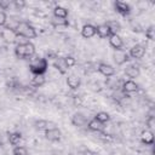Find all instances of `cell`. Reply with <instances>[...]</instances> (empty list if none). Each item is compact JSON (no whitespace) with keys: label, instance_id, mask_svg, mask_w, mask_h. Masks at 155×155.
Returning a JSON list of instances; mask_svg holds the SVG:
<instances>
[{"label":"cell","instance_id":"28","mask_svg":"<svg viewBox=\"0 0 155 155\" xmlns=\"http://www.w3.org/2000/svg\"><path fill=\"white\" fill-rule=\"evenodd\" d=\"M12 155H29V153H28V149H27L25 147H19V145H17V147L13 148Z\"/></svg>","mask_w":155,"mask_h":155},{"label":"cell","instance_id":"26","mask_svg":"<svg viewBox=\"0 0 155 155\" xmlns=\"http://www.w3.org/2000/svg\"><path fill=\"white\" fill-rule=\"evenodd\" d=\"M94 119L98 120V121L102 122V124H105V122H108V121L110 120V115H109L107 111H99V113L96 114Z\"/></svg>","mask_w":155,"mask_h":155},{"label":"cell","instance_id":"31","mask_svg":"<svg viewBox=\"0 0 155 155\" xmlns=\"http://www.w3.org/2000/svg\"><path fill=\"white\" fill-rule=\"evenodd\" d=\"M12 5L16 7V10H22L23 7H25V1L24 0H13Z\"/></svg>","mask_w":155,"mask_h":155},{"label":"cell","instance_id":"1","mask_svg":"<svg viewBox=\"0 0 155 155\" xmlns=\"http://www.w3.org/2000/svg\"><path fill=\"white\" fill-rule=\"evenodd\" d=\"M47 68H48V62L46 58H41V57L31 58L29 63V70L33 73V75H44L47 71Z\"/></svg>","mask_w":155,"mask_h":155},{"label":"cell","instance_id":"9","mask_svg":"<svg viewBox=\"0 0 155 155\" xmlns=\"http://www.w3.org/2000/svg\"><path fill=\"white\" fill-rule=\"evenodd\" d=\"M109 45L114 48V50H121L124 46V41L122 38L119 34H111L109 36Z\"/></svg>","mask_w":155,"mask_h":155},{"label":"cell","instance_id":"10","mask_svg":"<svg viewBox=\"0 0 155 155\" xmlns=\"http://www.w3.org/2000/svg\"><path fill=\"white\" fill-rule=\"evenodd\" d=\"M0 35H1V38H2L6 42H15L16 36H17V33H16V30L5 28V29H1V30H0Z\"/></svg>","mask_w":155,"mask_h":155},{"label":"cell","instance_id":"35","mask_svg":"<svg viewBox=\"0 0 155 155\" xmlns=\"http://www.w3.org/2000/svg\"><path fill=\"white\" fill-rule=\"evenodd\" d=\"M74 103H75L76 105H81V104H82V99H81V97H79V96H74Z\"/></svg>","mask_w":155,"mask_h":155},{"label":"cell","instance_id":"5","mask_svg":"<svg viewBox=\"0 0 155 155\" xmlns=\"http://www.w3.org/2000/svg\"><path fill=\"white\" fill-rule=\"evenodd\" d=\"M61 136H62L61 130H58L56 127L45 130V138L50 142H58L61 139Z\"/></svg>","mask_w":155,"mask_h":155},{"label":"cell","instance_id":"17","mask_svg":"<svg viewBox=\"0 0 155 155\" xmlns=\"http://www.w3.org/2000/svg\"><path fill=\"white\" fill-rule=\"evenodd\" d=\"M96 34H97L101 39L109 38V36L111 35L110 31H109V28L105 25V23H103V24H98V25L96 27Z\"/></svg>","mask_w":155,"mask_h":155},{"label":"cell","instance_id":"25","mask_svg":"<svg viewBox=\"0 0 155 155\" xmlns=\"http://www.w3.org/2000/svg\"><path fill=\"white\" fill-rule=\"evenodd\" d=\"M35 54V46L33 42L30 41H27L25 42V57L27 58H30Z\"/></svg>","mask_w":155,"mask_h":155},{"label":"cell","instance_id":"15","mask_svg":"<svg viewBox=\"0 0 155 155\" xmlns=\"http://www.w3.org/2000/svg\"><path fill=\"white\" fill-rule=\"evenodd\" d=\"M104 124L99 122L98 120L96 119H92L87 122V128L91 130V131H94V132H103L104 131Z\"/></svg>","mask_w":155,"mask_h":155},{"label":"cell","instance_id":"14","mask_svg":"<svg viewBox=\"0 0 155 155\" xmlns=\"http://www.w3.org/2000/svg\"><path fill=\"white\" fill-rule=\"evenodd\" d=\"M140 140L145 145H153L154 144V133L150 130H145L140 133Z\"/></svg>","mask_w":155,"mask_h":155},{"label":"cell","instance_id":"21","mask_svg":"<svg viewBox=\"0 0 155 155\" xmlns=\"http://www.w3.org/2000/svg\"><path fill=\"white\" fill-rule=\"evenodd\" d=\"M15 54L18 59H25V44H21V45H16L15 47Z\"/></svg>","mask_w":155,"mask_h":155},{"label":"cell","instance_id":"27","mask_svg":"<svg viewBox=\"0 0 155 155\" xmlns=\"http://www.w3.org/2000/svg\"><path fill=\"white\" fill-rule=\"evenodd\" d=\"M47 126H48V122L46 120H36L34 122V127L35 130L38 131H42V130H47Z\"/></svg>","mask_w":155,"mask_h":155},{"label":"cell","instance_id":"30","mask_svg":"<svg viewBox=\"0 0 155 155\" xmlns=\"http://www.w3.org/2000/svg\"><path fill=\"white\" fill-rule=\"evenodd\" d=\"M145 36L149 40H154V38H155V29H154L153 25H150L148 29H145Z\"/></svg>","mask_w":155,"mask_h":155},{"label":"cell","instance_id":"20","mask_svg":"<svg viewBox=\"0 0 155 155\" xmlns=\"http://www.w3.org/2000/svg\"><path fill=\"white\" fill-rule=\"evenodd\" d=\"M51 24L53 25V27H67L68 24H69V21L67 19V18H61V17H52L51 18Z\"/></svg>","mask_w":155,"mask_h":155},{"label":"cell","instance_id":"34","mask_svg":"<svg viewBox=\"0 0 155 155\" xmlns=\"http://www.w3.org/2000/svg\"><path fill=\"white\" fill-rule=\"evenodd\" d=\"M46 59H56L57 58V54L54 53V52H52V51H48L47 53H46Z\"/></svg>","mask_w":155,"mask_h":155},{"label":"cell","instance_id":"3","mask_svg":"<svg viewBox=\"0 0 155 155\" xmlns=\"http://www.w3.org/2000/svg\"><path fill=\"white\" fill-rule=\"evenodd\" d=\"M113 59L115 62L116 65H122L125 64L126 62L130 61V56L126 51H124L122 48L121 50H114V53H113Z\"/></svg>","mask_w":155,"mask_h":155},{"label":"cell","instance_id":"22","mask_svg":"<svg viewBox=\"0 0 155 155\" xmlns=\"http://www.w3.org/2000/svg\"><path fill=\"white\" fill-rule=\"evenodd\" d=\"M68 10L62 6H56L53 8V16L54 17H61V18H68Z\"/></svg>","mask_w":155,"mask_h":155},{"label":"cell","instance_id":"11","mask_svg":"<svg viewBox=\"0 0 155 155\" xmlns=\"http://www.w3.org/2000/svg\"><path fill=\"white\" fill-rule=\"evenodd\" d=\"M67 85H68V87L71 88V90H78V88L80 87V85H81V80H80V78H79L78 75L70 74V75H68V78H67Z\"/></svg>","mask_w":155,"mask_h":155},{"label":"cell","instance_id":"24","mask_svg":"<svg viewBox=\"0 0 155 155\" xmlns=\"http://www.w3.org/2000/svg\"><path fill=\"white\" fill-rule=\"evenodd\" d=\"M45 84V76L44 75H33L31 78V85L35 87H40Z\"/></svg>","mask_w":155,"mask_h":155},{"label":"cell","instance_id":"36","mask_svg":"<svg viewBox=\"0 0 155 155\" xmlns=\"http://www.w3.org/2000/svg\"><path fill=\"white\" fill-rule=\"evenodd\" d=\"M82 155H96L93 151H91V150H88V149H86V150H84V153H82Z\"/></svg>","mask_w":155,"mask_h":155},{"label":"cell","instance_id":"37","mask_svg":"<svg viewBox=\"0 0 155 155\" xmlns=\"http://www.w3.org/2000/svg\"><path fill=\"white\" fill-rule=\"evenodd\" d=\"M2 145V139H1V137H0V147Z\"/></svg>","mask_w":155,"mask_h":155},{"label":"cell","instance_id":"12","mask_svg":"<svg viewBox=\"0 0 155 155\" xmlns=\"http://www.w3.org/2000/svg\"><path fill=\"white\" fill-rule=\"evenodd\" d=\"M71 124L76 127H82L84 125H87V120H86V116L81 113H75L73 116H71Z\"/></svg>","mask_w":155,"mask_h":155},{"label":"cell","instance_id":"2","mask_svg":"<svg viewBox=\"0 0 155 155\" xmlns=\"http://www.w3.org/2000/svg\"><path fill=\"white\" fill-rule=\"evenodd\" d=\"M15 30H16L17 35H21V36L25 38L27 40H29V39H35V38L38 36L35 28H34L31 24H29L28 22H19V23L17 24V27H16Z\"/></svg>","mask_w":155,"mask_h":155},{"label":"cell","instance_id":"29","mask_svg":"<svg viewBox=\"0 0 155 155\" xmlns=\"http://www.w3.org/2000/svg\"><path fill=\"white\" fill-rule=\"evenodd\" d=\"M64 63H65L67 68L69 69V68H71L76 64V59L73 56H67V57H64Z\"/></svg>","mask_w":155,"mask_h":155},{"label":"cell","instance_id":"19","mask_svg":"<svg viewBox=\"0 0 155 155\" xmlns=\"http://www.w3.org/2000/svg\"><path fill=\"white\" fill-rule=\"evenodd\" d=\"M53 67H54L61 74H65L67 70H68V68H67V65H65V63H64V58H61V57H57V58L54 59Z\"/></svg>","mask_w":155,"mask_h":155},{"label":"cell","instance_id":"4","mask_svg":"<svg viewBox=\"0 0 155 155\" xmlns=\"http://www.w3.org/2000/svg\"><path fill=\"white\" fill-rule=\"evenodd\" d=\"M144 54H145V47L139 45V44L132 46L130 48V52H128V56L134 58V59H140V58L144 57Z\"/></svg>","mask_w":155,"mask_h":155},{"label":"cell","instance_id":"13","mask_svg":"<svg viewBox=\"0 0 155 155\" xmlns=\"http://www.w3.org/2000/svg\"><path fill=\"white\" fill-rule=\"evenodd\" d=\"M96 35V27L92 25V24H85L82 28H81V36L85 38V39H90L92 36Z\"/></svg>","mask_w":155,"mask_h":155},{"label":"cell","instance_id":"7","mask_svg":"<svg viewBox=\"0 0 155 155\" xmlns=\"http://www.w3.org/2000/svg\"><path fill=\"white\" fill-rule=\"evenodd\" d=\"M114 7H115V11L122 16H127L130 15L131 12V6L127 4V2H124V1H115L114 2Z\"/></svg>","mask_w":155,"mask_h":155},{"label":"cell","instance_id":"23","mask_svg":"<svg viewBox=\"0 0 155 155\" xmlns=\"http://www.w3.org/2000/svg\"><path fill=\"white\" fill-rule=\"evenodd\" d=\"M22 140V134L19 132H12L8 133V142L11 145H17Z\"/></svg>","mask_w":155,"mask_h":155},{"label":"cell","instance_id":"18","mask_svg":"<svg viewBox=\"0 0 155 155\" xmlns=\"http://www.w3.org/2000/svg\"><path fill=\"white\" fill-rule=\"evenodd\" d=\"M105 25L109 28L110 34H117V33L121 30V24H120L117 21H114V19L107 21V22H105Z\"/></svg>","mask_w":155,"mask_h":155},{"label":"cell","instance_id":"16","mask_svg":"<svg viewBox=\"0 0 155 155\" xmlns=\"http://www.w3.org/2000/svg\"><path fill=\"white\" fill-rule=\"evenodd\" d=\"M125 75H126L127 78H130L131 80H133V79H136V78H138V76L140 75V70H139V68L136 67V65H128V67H126V69H125Z\"/></svg>","mask_w":155,"mask_h":155},{"label":"cell","instance_id":"33","mask_svg":"<svg viewBox=\"0 0 155 155\" xmlns=\"http://www.w3.org/2000/svg\"><path fill=\"white\" fill-rule=\"evenodd\" d=\"M7 22V16L4 11H0V27H5Z\"/></svg>","mask_w":155,"mask_h":155},{"label":"cell","instance_id":"8","mask_svg":"<svg viewBox=\"0 0 155 155\" xmlns=\"http://www.w3.org/2000/svg\"><path fill=\"white\" fill-rule=\"evenodd\" d=\"M97 70L102 75H104L107 78H110V76L115 75V68L113 65H110V64H107V63H99Z\"/></svg>","mask_w":155,"mask_h":155},{"label":"cell","instance_id":"6","mask_svg":"<svg viewBox=\"0 0 155 155\" xmlns=\"http://www.w3.org/2000/svg\"><path fill=\"white\" fill-rule=\"evenodd\" d=\"M139 88L138 84L133 80H127L125 82H122V86H121V91L125 93V94H128V93H133V92H137Z\"/></svg>","mask_w":155,"mask_h":155},{"label":"cell","instance_id":"32","mask_svg":"<svg viewBox=\"0 0 155 155\" xmlns=\"http://www.w3.org/2000/svg\"><path fill=\"white\" fill-rule=\"evenodd\" d=\"M11 5H12V1H10V0H0V11L7 10Z\"/></svg>","mask_w":155,"mask_h":155}]
</instances>
